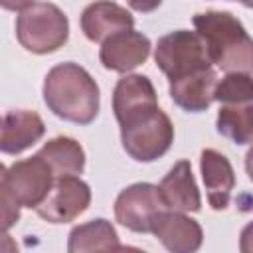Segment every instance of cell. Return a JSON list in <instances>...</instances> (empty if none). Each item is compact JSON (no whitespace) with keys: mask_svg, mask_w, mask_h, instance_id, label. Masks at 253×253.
<instances>
[{"mask_svg":"<svg viewBox=\"0 0 253 253\" xmlns=\"http://www.w3.org/2000/svg\"><path fill=\"white\" fill-rule=\"evenodd\" d=\"M150 55V40L134 30H123L101 42L99 59L105 69L126 73L142 65Z\"/></svg>","mask_w":253,"mask_h":253,"instance_id":"9","label":"cell"},{"mask_svg":"<svg viewBox=\"0 0 253 253\" xmlns=\"http://www.w3.org/2000/svg\"><path fill=\"white\" fill-rule=\"evenodd\" d=\"M16 249H18L16 241L4 229H0V251H16Z\"/></svg>","mask_w":253,"mask_h":253,"instance_id":"22","label":"cell"},{"mask_svg":"<svg viewBox=\"0 0 253 253\" xmlns=\"http://www.w3.org/2000/svg\"><path fill=\"white\" fill-rule=\"evenodd\" d=\"M166 206L160 198L158 186L136 182L125 188L115 200V217L121 225L134 233H150L152 223Z\"/></svg>","mask_w":253,"mask_h":253,"instance_id":"6","label":"cell"},{"mask_svg":"<svg viewBox=\"0 0 253 253\" xmlns=\"http://www.w3.org/2000/svg\"><path fill=\"white\" fill-rule=\"evenodd\" d=\"M53 174L45 160L40 154H34L32 158L14 162L8 172H6V182L16 196L18 204L24 208H38L42 200L47 196L51 184H53Z\"/></svg>","mask_w":253,"mask_h":253,"instance_id":"8","label":"cell"},{"mask_svg":"<svg viewBox=\"0 0 253 253\" xmlns=\"http://www.w3.org/2000/svg\"><path fill=\"white\" fill-rule=\"evenodd\" d=\"M125 249L119 243V235L111 221L99 217L87 223L75 225L69 231L67 251L69 253H87V251H119Z\"/></svg>","mask_w":253,"mask_h":253,"instance_id":"16","label":"cell"},{"mask_svg":"<svg viewBox=\"0 0 253 253\" xmlns=\"http://www.w3.org/2000/svg\"><path fill=\"white\" fill-rule=\"evenodd\" d=\"M217 132L235 144H249L253 140V105L233 103L221 105L217 113Z\"/></svg>","mask_w":253,"mask_h":253,"instance_id":"17","label":"cell"},{"mask_svg":"<svg viewBox=\"0 0 253 253\" xmlns=\"http://www.w3.org/2000/svg\"><path fill=\"white\" fill-rule=\"evenodd\" d=\"M43 101L55 117L77 125H89L99 113V85L87 69L73 61H65L47 71Z\"/></svg>","mask_w":253,"mask_h":253,"instance_id":"2","label":"cell"},{"mask_svg":"<svg viewBox=\"0 0 253 253\" xmlns=\"http://www.w3.org/2000/svg\"><path fill=\"white\" fill-rule=\"evenodd\" d=\"M237 2H241L245 8H251V0H237Z\"/></svg>","mask_w":253,"mask_h":253,"instance_id":"24","label":"cell"},{"mask_svg":"<svg viewBox=\"0 0 253 253\" xmlns=\"http://www.w3.org/2000/svg\"><path fill=\"white\" fill-rule=\"evenodd\" d=\"M36 0H0V6L4 8V10H10V12H22L24 8H28V6H32Z\"/></svg>","mask_w":253,"mask_h":253,"instance_id":"21","label":"cell"},{"mask_svg":"<svg viewBox=\"0 0 253 253\" xmlns=\"http://www.w3.org/2000/svg\"><path fill=\"white\" fill-rule=\"evenodd\" d=\"M20 204L16 196L12 194L6 178L0 180V229H10L18 223L20 219Z\"/></svg>","mask_w":253,"mask_h":253,"instance_id":"19","label":"cell"},{"mask_svg":"<svg viewBox=\"0 0 253 253\" xmlns=\"http://www.w3.org/2000/svg\"><path fill=\"white\" fill-rule=\"evenodd\" d=\"M91 204V188L77 176L55 178L47 196L36 208L38 215L49 223H67L79 217Z\"/></svg>","mask_w":253,"mask_h":253,"instance_id":"7","label":"cell"},{"mask_svg":"<svg viewBox=\"0 0 253 253\" xmlns=\"http://www.w3.org/2000/svg\"><path fill=\"white\" fill-rule=\"evenodd\" d=\"M132 26H134L132 14L111 0H97L89 4L81 14V30L85 38L95 43L105 42L109 36L117 32L132 30Z\"/></svg>","mask_w":253,"mask_h":253,"instance_id":"11","label":"cell"},{"mask_svg":"<svg viewBox=\"0 0 253 253\" xmlns=\"http://www.w3.org/2000/svg\"><path fill=\"white\" fill-rule=\"evenodd\" d=\"M123 148L136 162H154L164 156L174 142V125L158 105L130 111L117 119Z\"/></svg>","mask_w":253,"mask_h":253,"instance_id":"4","label":"cell"},{"mask_svg":"<svg viewBox=\"0 0 253 253\" xmlns=\"http://www.w3.org/2000/svg\"><path fill=\"white\" fill-rule=\"evenodd\" d=\"M16 36L22 47L32 53H51L69 38L67 16L49 2H34L16 20Z\"/></svg>","mask_w":253,"mask_h":253,"instance_id":"5","label":"cell"},{"mask_svg":"<svg viewBox=\"0 0 253 253\" xmlns=\"http://www.w3.org/2000/svg\"><path fill=\"white\" fill-rule=\"evenodd\" d=\"M38 154L49 166L53 178L77 176L85 168V150L71 136H55L47 140Z\"/></svg>","mask_w":253,"mask_h":253,"instance_id":"15","label":"cell"},{"mask_svg":"<svg viewBox=\"0 0 253 253\" xmlns=\"http://www.w3.org/2000/svg\"><path fill=\"white\" fill-rule=\"evenodd\" d=\"M6 172H8V168H6V166L0 162V180H2V178H6Z\"/></svg>","mask_w":253,"mask_h":253,"instance_id":"23","label":"cell"},{"mask_svg":"<svg viewBox=\"0 0 253 253\" xmlns=\"http://www.w3.org/2000/svg\"><path fill=\"white\" fill-rule=\"evenodd\" d=\"M45 132L42 117L34 111H10L0 115V152L20 154L34 146Z\"/></svg>","mask_w":253,"mask_h":253,"instance_id":"12","label":"cell"},{"mask_svg":"<svg viewBox=\"0 0 253 253\" xmlns=\"http://www.w3.org/2000/svg\"><path fill=\"white\" fill-rule=\"evenodd\" d=\"M158 192L166 210H176L186 213V211H200L202 208L200 190L196 186L192 166L188 160H180L170 168V172L162 178Z\"/></svg>","mask_w":253,"mask_h":253,"instance_id":"13","label":"cell"},{"mask_svg":"<svg viewBox=\"0 0 253 253\" xmlns=\"http://www.w3.org/2000/svg\"><path fill=\"white\" fill-rule=\"evenodd\" d=\"M150 233L172 253H192L198 251L204 241L202 225L188 217L184 211L164 210L156 215Z\"/></svg>","mask_w":253,"mask_h":253,"instance_id":"10","label":"cell"},{"mask_svg":"<svg viewBox=\"0 0 253 253\" xmlns=\"http://www.w3.org/2000/svg\"><path fill=\"white\" fill-rule=\"evenodd\" d=\"M253 97V83L251 73L247 71H229L225 77L217 79L213 87V101L221 105L233 103H251Z\"/></svg>","mask_w":253,"mask_h":253,"instance_id":"18","label":"cell"},{"mask_svg":"<svg viewBox=\"0 0 253 253\" xmlns=\"http://www.w3.org/2000/svg\"><path fill=\"white\" fill-rule=\"evenodd\" d=\"M126 2L136 12H152V10H156L160 6L162 0H126Z\"/></svg>","mask_w":253,"mask_h":253,"instance_id":"20","label":"cell"},{"mask_svg":"<svg viewBox=\"0 0 253 253\" xmlns=\"http://www.w3.org/2000/svg\"><path fill=\"white\" fill-rule=\"evenodd\" d=\"M200 170L204 186L208 190L210 206L213 210H225L229 206L231 190L235 186V174L229 160L213 148H204L200 156Z\"/></svg>","mask_w":253,"mask_h":253,"instance_id":"14","label":"cell"},{"mask_svg":"<svg viewBox=\"0 0 253 253\" xmlns=\"http://www.w3.org/2000/svg\"><path fill=\"white\" fill-rule=\"evenodd\" d=\"M154 61L168 77L170 97L180 109L202 113L211 105L217 73L196 32L176 30L162 36L154 49Z\"/></svg>","mask_w":253,"mask_h":253,"instance_id":"1","label":"cell"},{"mask_svg":"<svg viewBox=\"0 0 253 253\" xmlns=\"http://www.w3.org/2000/svg\"><path fill=\"white\" fill-rule=\"evenodd\" d=\"M194 28L213 65L229 71L251 73L253 42L243 24L229 12L208 10L194 16Z\"/></svg>","mask_w":253,"mask_h":253,"instance_id":"3","label":"cell"}]
</instances>
